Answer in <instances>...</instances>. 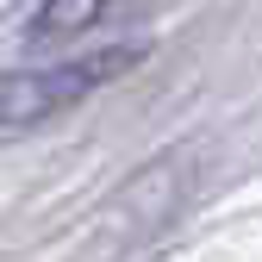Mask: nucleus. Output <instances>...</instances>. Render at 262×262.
<instances>
[{
	"mask_svg": "<svg viewBox=\"0 0 262 262\" xmlns=\"http://www.w3.org/2000/svg\"><path fill=\"white\" fill-rule=\"evenodd\" d=\"M131 62H144V50L113 44L100 56H69V62H44V69H7L0 75V131H19V125H38L62 106L88 100L94 88L119 81Z\"/></svg>",
	"mask_w": 262,
	"mask_h": 262,
	"instance_id": "f257e3e1",
	"label": "nucleus"
},
{
	"mask_svg": "<svg viewBox=\"0 0 262 262\" xmlns=\"http://www.w3.org/2000/svg\"><path fill=\"white\" fill-rule=\"evenodd\" d=\"M106 7H113V0H44V13L31 19L25 38L31 44H62V38H75V31H88Z\"/></svg>",
	"mask_w": 262,
	"mask_h": 262,
	"instance_id": "f03ea898",
	"label": "nucleus"
}]
</instances>
